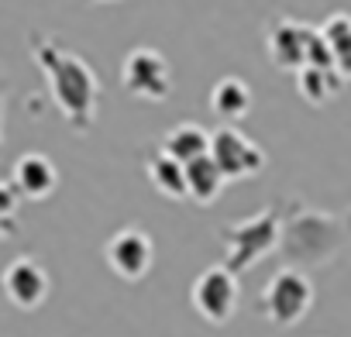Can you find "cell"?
I'll list each match as a JSON object with an SVG mask.
<instances>
[{
	"label": "cell",
	"instance_id": "cell-1",
	"mask_svg": "<svg viewBox=\"0 0 351 337\" xmlns=\"http://www.w3.org/2000/svg\"><path fill=\"white\" fill-rule=\"evenodd\" d=\"M28 45H32V59L42 69L45 86H49L52 103L59 107L62 121L76 134H90L97 124V114H100V97H104L100 79L90 69V62L49 35H32Z\"/></svg>",
	"mask_w": 351,
	"mask_h": 337
},
{
	"label": "cell",
	"instance_id": "cell-2",
	"mask_svg": "<svg viewBox=\"0 0 351 337\" xmlns=\"http://www.w3.org/2000/svg\"><path fill=\"white\" fill-rule=\"evenodd\" d=\"M351 245V210L344 214H324L310 207H296L289 217H282V238H279V255L282 269H317L330 265L344 248Z\"/></svg>",
	"mask_w": 351,
	"mask_h": 337
},
{
	"label": "cell",
	"instance_id": "cell-3",
	"mask_svg": "<svg viewBox=\"0 0 351 337\" xmlns=\"http://www.w3.org/2000/svg\"><path fill=\"white\" fill-rule=\"evenodd\" d=\"M217 238L224 245V269L231 275L248 272L255 262H262L269 251L279 248V238H282V207L272 203V207L258 210L248 221L224 224L217 231Z\"/></svg>",
	"mask_w": 351,
	"mask_h": 337
},
{
	"label": "cell",
	"instance_id": "cell-4",
	"mask_svg": "<svg viewBox=\"0 0 351 337\" xmlns=\"http://www.w3.org/2000/svg\"><path fill=\"white\" fill-rule=\"evenodd\" d=\"M313 306V282L306 272L296 269H279L258 296V313L272 323V327H293L300 323Z\"/></svg>",
	"mask_w": 351,
	"mask_h": 337
},
{
	"label": "cell",
	"instance_id": "cell-5",
	"mask_svg": "<svg viewBox=\"0 0 351 337\" xmlns=\"http://www.w3.org/2000/svg\"><path fill=\"white\" fill-rule=\"evenodd\" d=\"M121 86L141 103H162L172 93V66L158 49H131L121 62Z\"/></svg>",
	"mask_w": 351,
	"mask_h": 337
},
{
	"label": "cell",
	"instance_id": "cell-6",
	"mask_svg": "<svg viewBox=\"0 0 351 337\" xmlns=\"http://www.w3.org/2000/svg\"><path fill=\"white\" fill-rule=\"evenodd\" d=\"M210 158L217 162V168L224 173V179H252L265 168V151L248 138L241 134L238 127L224 124L210 134Z\"/></svg>",
	"mask_w": 351,
	"mask_h": 337
},
{
	"label": "cell",
	"instance_id": "cell-7",
	"mask_svg": "<svg viewBox=\"0 0 351 337\" xmlns=\"http://www.w3.org/2000/svg\"><path fill=\"white\" fill-rule=\"evenodd\" d=\"M238 296H241V282L238 275H231L224 265H210L197 275L193 282V306L207 323H228L238 310Z\"/></svg>",
	"mask_w": 351,
	"mask_h": 337
},
{
	"label": "cell",
	"instance_id": "cell-8",
	"mask_svg": "<svg viewBox=\"0 0 351 337\" xmlns=\"http://www.w3.org/2000/svg\"><path fill=\"white\" fill-rule=\"evenodd\" d=\"M0 289H4V296L11 299V306L38 310L52 292V279H49V269L38 258L18 255L14 262H8L4 275H0Z\"/></svg>",
	"mask_w": 351,
	"mask_h": 337
},
{
	"label": "cell",
	"instance_id": "cell-9",
	"mask_svg": "<svg viewBox=\"0 0 351 337\" xmlns=\"http://www.w3.org/2000/svg\"><path fill=\"white\" fill-rule=\"evenodd\" d=\"M313 42H317V28L303 25V21H293V18H279L265 35V49H269L272 66L286 69V73H300V69L310 66Z\"/></svg>",
	"mask_w": 351,
	"mask_h": 337
},
{
	"label": "cell",
	"instance_id": "cell-10",
	"mask_svg": "<svg viewBox=\"0 0 351 337\" xmlns=\"http://www.w3.org/2000/svg\"><path fill=\"white\" fill-rule=\"evenodd\" d=\"M104 258L110 265V272L124 282H141L155 262V245L152 238L141 231V227H121L107 248H104Z\"/></svg>",
	"mask_w": 351,
	"mask_h": 337
},
{
	"label": "cell",
	"instance_id": "cell-11",
	"mask_svg": "<svg viewBox=\"0 0 351 337\" xmlns=\"http://www.w3.org/2000/svg\"><path fill=\"white\" fill-rule=\"evenodd\" d=\"M11 186L18 190L21 200H45L56 193L59 186V168L49 155L42 151H28L14 162V176H11Z\"/></svg>",
	"mask_w": 351,
	"mask_h": 337
},
{
	"label": "cell",
	"instance_id": "cell-12",
	"mask_svg": "<svg viewBox=\"0 0 351 337\" xmlns=\"http://www.w3.org/2000/svg\"><path fill=\"white\" fill-rule=\"evenodd\" d=\"M162 151H165L169 158H176L180 165H190V162H197V158H207V155H210V131L200 127V124H193V121L176 124V127L165 131Z\"/></svg>",
	"mask_w": 351,
	"mask_h": 337
},
{
	"label": "cell",
	"instance_id": "cell-13",
	"mask_svg": "<svg viewBox=\"0 0 351 337\" xmlns=\"http://www.w3.org/2000/svg\"><path fill=\"white\" fill-rule=\"evenodd\" d=\"M344 79L337 76V69H320V66H306L296 73V93L306 107H327L337 93H341Z\"/></svg>",
	"mask_w": 351,
	"mask_h": 337
},
{
	"label": "cell",
	"instance_id": "cell-14",
	"mask_svg": "<svg viewBox=\"0 0 351 337\" xmlns=\"http://www.w3.org/2000/svg\"><path fill=\"white\" fill-rule=\"evenodd\" d=\"M224 186H228V179H224V173L217 168V162L210 155L186 165V197L190 200H197V203L207 207V203L221 200Z\"/></svg>",
	"mask_w": 351,
	"mask_h": 337
},
{
	"label": "cell",
	"instance_id": "cell-15",
	"mask_svg": "<svg viewBox=\"0 0 351 337\" xmlns=\"http://www.w3.org/2000/svg\"><path fill=\"white\" fill-rule=\"evenodd\" d=\"M252 100H255L252 86L245 79H238V76H224L210 90V110L221 114L224 121H241L252 110Z\"/></svg>",
	"mask_w": 351,
	"mask_h": 337
},
{
	"label": "cell",
	"instance_id": "cell-16",
	"mask_svg": "<svg viewBox=\"0 0 351 337\" xmlns=\"http://www.w3.org/2000/svg\"><path fill=\"white\" fill-rule=\"evenodd\" d=\"M320 38L327 42L330 49V59H334V69L344 83H351V14H330L324 25H317Z\"/></svg>",
	"mask_w": 351,
	"mask_h": 337
},
{
	"label": "cell",
	"instance_id": "cell-17",
	"mask_svg": "<svg viewBox=\"0 0 351 337\" xmlns=\"http://www.w3.org/2000/svg\"><path fill=\"white\" fill-rule=\"evenodd\" d=\"M145 168H148L152 186H155L162 197H169V200H186V165H180L176 158H169V155L158 148L155 155H148Z\"/></svg>",
	"mask_w": 351,
	"mask_h": 337
},
{
	"label": "cell",
	"instance_id": "cell-18",
	"mask_svg": "<svg viewBox=\"0 0 351 337\" xmlns=\"http://www.w3.org/2000/svg\"><path fill=\"white\" fill-rule=\"evenodd\" d=\"M18 190L11 183H0V238H11L18 231Z\"/></svg>",
	"mask_w": 351,
	"mask_h": 337
},
{
	"label": "cell",
	"instance_id": "cell-19",
	"mask_svg": "<svg viewBox=\"0 0 351 337\" xmlns=\"http://www.w3.org/2000/svg\"><path fill=\"white\" fill-rule=\"evenodd\" d=\"M0 145H4V90H0Z\"/></svg>",
	"mask_w": 351,
	"mask_h": 337
}]
</instances>
